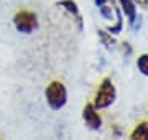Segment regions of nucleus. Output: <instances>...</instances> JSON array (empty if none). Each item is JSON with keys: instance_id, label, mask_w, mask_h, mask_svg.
<instances>
[{"instance_id": "nucleus-1", "label": "nucleus", "mask_w": 148, "mask_h": 140, "mask_svg": "<svg viewBox=\"0 0 148 140\" xmlns=\"http://www.w3.org/2000/svg\"><path fill=\"white\" fill-rule=\"evenodd\" d=\"M45 96H46L48 106L53 109V110L63 109L64 106H66V102H68V91H66V87H64L63 82H59V81L51 82V84L46 87Z\"/></svg>"}, {"instance_id": "nucleus-2", "label": "nucleus", "mask_w": 148, "mask_h": 140, "mask_svg": "<svg viewBox=\"0 0 148 140\" xmlns=\"http://www.w3.org/2000/svg\"><path fill=\"white\" fill-rule=\"evenodd\" d=\"M115 96H117V91H115V86L114 82L109 79V78H104L101 82V86L95 92V97H94V106L97 109H106L109 106L114 104L115 101Z\"/></svg>"}, {"instance_id": "nucleus-3", "label": "nucleus", "mask_w": 148, "mask_h": 140, "mask_svg": "<svg viewBox=\"0 0 148 140\" xmlns=\"http://www.w3.org/2000/svg\"><path fill=\"white\" fill-rule=\"evenodd\" d=\"M13 25L20 33H32L33 30L38 28V18L36 13H33L30 10H21L13 16Z\"/></svg>"}, {"instance_id": "nucleus-4", "label": "nucleus", "mask_w": 148, "mask_h": 140, "mask_svg": "<svg viewBox=\"0 0 148 140\" xmlns=\"http://www.w3.org/2000/svg\"><path fill=\"white\" fill-rule=\"evenodd\" d=\"M82 119H84L86 125L90 130H99L102 127V119L97 112V107L94 104H86L82 109Z\"/></svg>"}, {"instance_id": "nucleus-5", "label": "nucleus", "mask_w": 148, "mask_h": 140, "mask_svg": "<svg viewBox=\"0 0 148 140\" xmlns=\"http://www.w3.org/2000/svg\"><path fill=\"white\" fill-rule=\"evenodd\" d=\"M58 5L63 7L64 10L68 12V13H71V15L76 18L79 30H82V18H81V13H79V7H77V3H76L74 0H61V2H58Z\"/></svg>"}, {"instance_id": "nucleus-6", "label": "nucleus", "mask_w": 148, "mask_h": 140, "mask_svg": "<svg viewBox=\"0 0 148 140\" xmlns=\"http://www.w3.org/2000/svg\"><path fill=\"white\" fill-rule=\"evenodd\" d=\"M122 5V10L125 12V15H127L128 22L135 25V20H137V7L133 3V0H119Z\"/></svg>"}, {"instance_id": "nucleus-7", "label": "nucleus", "mask_w": 148, "mask_h": 140, "mask_svg": "<svg viewBox=\"0 0 148 140\" xmlns=\"http://www.w3.org/2000/svg\"><path fill=\"white\" fill-rule=\"evenodd\" d=\"M130 139L135 140H148V122H140L130 134Z\"/></svg>"}, {"instance_id": "nucleus-8", "label": "nucleus", "mask_w": 148, "mask_h": 140, "mask_svg": "<svg viewBox=\"0 0 148 140\" xmlns=\"http://www.w3.org/2000/svg\"><path fill=\"white\" fill-rule=\"evenodd\" d=\"M137 68L143 76H148V54H142L137 59Z\"/></svg>"}, {"instance_id": "nucleus-9", "label": "nucleus", "mask_w": 148, "mask_h": 140, "mask_svg": "<svg viewBox=\"0 0 148 140\" xmlns=\"http://www.w3.org/2000/svg\"><path fill=\"white\" fill-rule=\"evenodd\" d=\"M114 7V5H112ZM112 7L109 5V3H102V5H99L97 8H99V13H101L106 20H112V16H114V10H112Z\"/></svg>"}, {"instance_id": "nucleus-10", "label": "nucleus", "mask_w": 148, "mask_h": 140, "mask_svg": "<svg viewBox=\"0 0 148 140\" xmlns=\"http://www.w3.org/2000/svg\"><path fill=\"white\" fill-rule=\"evenodd\" d=\"M99 36L102 38V41H104V43H106L107 46H109V48H110L112 45H114V40L107 36V35H106V32H99Z\"/></svg>"}]
</instances>
